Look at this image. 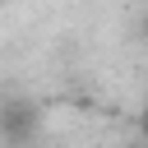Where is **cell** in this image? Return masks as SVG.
Here are the masks:
<instances>
[{"label": "cell", "mask_w": 148, "mask_h": 148, "mask_svg": "<svg viewBox=\"0 0 148 148\" xmlns=\"http://www.w3.org/2000/svg\"><path fill=\"white\" fill-rule=\"evenodd\" d=\"M32 125H37V106H32V102H9V106H0V134H5L9 143H23V139L32 134Z\"/></svg>", "instance_id": "cell-1"}, {"label": "cell", "mask_w": 148, "mask_h": 148, "mask_svg": "<svg viewBox=\"0 0 148 148\" xmlns=\"http://www.w3.org/2000/svg\"><path fill=\"white\" fill-rule=\"evenodd\" d=\"M139 130H143V134H148V106H143V116H139Z\"/></svg>", "instance_id": "cell-2"}]
</instances>
